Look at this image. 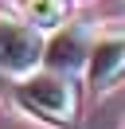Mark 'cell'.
Segmentation results:
<instances>
[{"label": "cell", "instance_id": "cell-5", "mask_svg": "<svg viewBox=\"0 0 125 129\" xmlns=\"http://www.w3.org/2000/svg\"><path fill=\"white\" fill-rule=\"evenodd\" d=\"M67 12H70L67 0H23V16H27V24L39 27V31L59 27L62 20H67Z\"/></svg>", "mask_w": 125, "mask_h": 129}, {"label": "cell", "instance_id": "cell-2", "mask_svg": "<svg viewBox=\"0 0 125 129\" xmlns=\"http://www.w3.org/2000/svg\"><path fill=\"white\" fill-rule=\"evenodd\" d=\"M43 59V43H39V27L16 24V20L0 16V71L23 74Z\"/></svg>", "mask_w": 125, "mask_h": 129}, {"label": "cell", "instance_id": "cell-3", "mask_svg": "<svg viewBox=\"0 0 125 129\" xmlns=\"http://www.w3.org/2000/svg\"><path fill=\"white\" fill-rule=\"evenodd\" d=\"M86 67H90V86L98 94L113 90L125 78V35H106V39L90 43Z\"/></svg>", "mask_w": 125, "mask_h": 129}, {"label": "cell", "instance_id": "cell-1", "mask_svg": "<svg viewBox=\"0 0 125 129\" xmlns=\"http://www.w3.org/2000/svg\"><path fill=\"white\" fill-rule=\"evenodd\" d=\"M16 102L27 113L51 121V125H62V129H70L78 117V90L62 71H43V74L23 78L16 86Z\"/></svg>", "mask_w": 125, "mask_h": 129}, {"label": "cell", "instance_id": "cell-4", "mask_svg": "<svg viewBox=\"0 0 125 129\" xmlns=\"http://www.w3.org/2000/svg\"><path fill=\"white\" fill-rule=\"evenodd\" d=\"M86 55H90V31L86 27H67V31H59L51 43H47V63H51V71H78V67L86 63Z\"/></svg>", "mask_w": 125, "mask_h": 129}]
</instances>
